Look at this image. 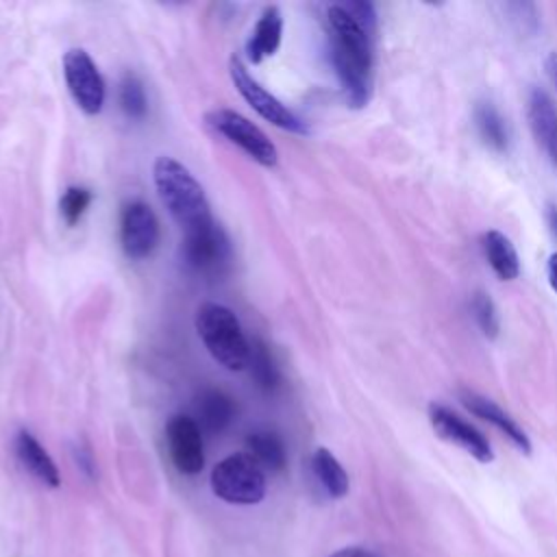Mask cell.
<instances>
[{
    "mask_svg": "<svg viewBox=\"0 0 557 557\" xmlns=\"http://www.w3.org/2000/svg\"><path fill=\"white\" fill-rule=\"evenodd\" d=\"M331 63L348 107L363 109L372 96V39L342 2L326 7Z\"/></svg>",
    "mask_w": 557,
    "mask_h": 557,
    "instance_id": "obj_1",
    "label": "cell"
},
{
    "mask_svg": "<svg viewBox=\"0 0 557 557\" xmlns=\"http://www.w3.org/2000/svg\"><path fill=\"white\" fill-rule=\"evenodd\" d=\"M152 178L161 202L183 231H189L213 218L202 185L181 161L172 157H159L152 168Z\"/></svg>",
    "mask_w": 557,
    "mask_h": 557,
    "instance_id": "obj_2",
    "label": "cell"
},
{
    "mask_svg": "<svg viewBox=\"0 0 557 557\" xmlns=\"http://www.w3.org/2000/svg\"><path fill=\"white\" fill-rule=\"evenodd\" d=\"M196 331L209 355L226 370L248 366V342L237 315L220 302H202L196 311Z\"/></svg>",
    "mask_w": 557,
    "mask_h": 557,
    "instance_id": "obj_3",
    "label": "cell"
},
{
    "mask_svg": "<svg viewBox=\"0 0 557 557\" xmlns=\"http://www.w3.org/2000/svg\"><path fill=\"white\" fill-rule=\"evenodd\" d=\"M211 490L224 503L255 505L265 496V470L248 453H233L211 470Z\"/></svg>",
    "mask_w": 557,
    "mask_h": 557,
    "instance_id": "obj_4",
    "label": "cell"
},
{
    "mask_svg": "<svg viewBox=\"0 0 557 557\" xmlns=\"http://www.w3.org/2000/svg\"><path fill=\"white\" fill-rule=\"evenodd\" d=\"M181 255L185 265L207 278L222 276L231 265V242L224 228L211 218L185 231Z\"/></svg>",
    "mask_w": 557,
    "mask_h": 557,
    "instance_id": "obj_5",
    "label": "cell"
},
{
    "mask_svg": "<svg viewBox=\"0 0 557 557\" xmlns=\"http://www.w3.org/2000/svg\"><path fill=\"white\" fill-rule=\"evenodd\" d=\"M207 124L220 133L231 144L239 146L248 157H252L259 165L272 168L278 161V150L270 141V137L252 124L246 115L233 111V109H215L205 115Z\"/></svg>",
    "mask_w": 557,
    "mask_h": 557,
    "instance_id": "obj_6",
    "label": "cell"
},
{
    "mask_svg": "<svg viewBox=\"0 0 557 557\" xmlns=\"http://www.w3.org/2000/svg\"><path fill=\"white\" fill-rule=\"evenodd\" d=\"M228 72H231V81L235 85V89L242 94V98L270 124L283 128V131H292V133H309L307 124L292 111L287 109L276 96H272L265 87H261L250 72L246 70V65L242 63L239 57H231L228 63Z\"/></svg>",
    "mask_w": 557,
    "mask_h": 557,
    "instance_id": "obj_7",
    "label": "cell"
},
{
    "mask_svg": "<svg viewBox=\"0 0 557 557\" xmlns=\"http://www.w3.org/2000/svg\"><path fill=\"white\" fill-rule=\"evenodd\" d=\"M63 76L78 109L87 115L100 113L104 104V81L94 59L83 48H70L63 54Z\"/></svg>",
    "mask_w": 557,
    "mask_h": 557,
    "instance_id": "obj_8",
    "label": "cell"
},
{
    "mask_svg": "<svg viewBox=\"0 0 557 557\" xmlns=\"http://www.w3.org/2000/svg\"><path fill=\"white\" fill-rule=\"evenodd\" d=\"M159 220L144 200H128L120 211V244L128 259L150 257L159 244Z\"/></svg>",
    "mask_w": 557,
    "mask_h": 557,
    "instance_id": "obj_9",
    "label": "cell"
},
{
    "mask_svg": "<svg viewBox=\"0 0 557 557\" xmlns=\"http://www.w3.org/2000/svg\"><path fill=\"white\" fill-rule=\"evenodd\" d=\"M165 444L174 468L181 474L194 476L205 468L202 431L194 418L176 413L165 424Z\"/></svg>",
    "mask_w": 557,
    "mask_h": 557,
    "instance_id": "obj_10",
    "label": "cell"
},
{
    "mask_svg": "<svg viewBox=\"0 0 557 557\" xmlns=\"http://www.w3.org/2000/svg\"><path fill=\"white\" fill-rule=\"evenodd\" d=\"M429 422L444 442L459 446L481 463L494 461V450L487 437L481 431H476L470 422H466L461 416L450 411L448 407L433 403L429 407Z\"/></svg>",
    "mask_w": 557,
    "mask_h": 557,
    "instance_id": "obj_11",
    "label": "cell"
},
{
    "mask_svg": "<svg viewBox=\"0 0 557 557\" xmlns=\"http://www.w3.org/2000/svg\"><path fill=\"white\" fill-rule=\"evenodd\" d=\"M527 122L537 148L557 170V107L540 87H533L527 96Z\"/></svg>",
    "mask_w": 557,
    "mask_h": 557,
    "instance_id": "obj_12",
    "label": "cell"
},
{
    "mask_svg": "<svg viewBox=\"0 0 557 557\" xmlns=\"http://www.w3.org/2000/svg\"><path fill=\"white\" fill-rule=\"evenodd\" d=\"M459 400L461 405L476 418H481L483 422L492 424L498 433H503L520 453L529 455L531 453V440L529 435L522 431V426L503 409L498 407L494 400H490L483 394H476L472 389H461L459 392Z\"/></svg>",
    "mask_w": 557,
    "mask_h": 557,
    "instance_id": "obj_13",
    "label": "cell"
},
{
    "mask_svg": "<svg viewBox=\"0 0 557 557\" xmlns=\"http://www.w3.org/2000/svg\"><path fill=\"white\" fill-rule=\"evenodd\" d=\"M15 455L20 459V463L44 485L48 487H59L61 483V474L57 463L52 461V457L48 455V450L37 442V437L30 431H17L15 433Z\"/></svg>",
    "mask_w": 557,
    "mask_h": 557,
    "instance_id": "obj_14",
    "label": "cell"
},
{
    "mask_svg": "<svg viewBox=\"0 0 557 557\" xmlns=\"http://www.w3.org/2000/svg\"><path fill=\"white\" fill-rule=\"evenodd\" d=\"M196 418L200 431L222 433L235 418V400L220 387H207L196 398Z\"/></svg>",
    "mask_w": 557,
    "mask_h": 557,
    "instance_id": "obj_15",
    "label": "cell"
},
{
    "mask_svg": "<svg viewBox=\"0 0 557 557\" xmlns=\"http://www.w3.org/2000/svg\"><path fill=\"white\" fill-rule=\"evenodd\" d=\"M281 35H283V15L278 7L274 4L265 7L250 33V39L246 41L248 61L259 63L265 57H272L281 46Z\"/></svg>",
    "mask_w": 557,
    "mask_h": 557,
    "instance_id": "obj_16",
    "label": "cell"
},
{
    "mask_svg": "<svg viewBox=\"0 0 557 557\" xmlns=\"http://www.w3.org/2000/svg\"><path fill=\"white\" fill-rule=\"evenodd\" d=\"M481 246H483V255H485L492 272L500 281H516L520 276L518 250L505 233H500L496 228L485 231L481 235Z\"/></svg>",
    "mask_w": 557,
    "mask_h": 557,
    "instance_id": "obj_17",
    "label": "cell"
},
{
    "mask_svg": "<svg viewBox=\"0 0 557 557\" xmlns=\"http://www.w3.org/2000/svg\"><path fill=\"white\" fill-rule=\"evenodd\" d=\"M311 470L315 481L322 485V490L331 498H342L348 494L350 481L344 470V466L337 461V457L329 448H315L311 455Z\"/></svg>",
    "mask_w": 557,
    "mask_h": 557,
    "instance_id": "obj_18",
    "label": "cell"
},
{
    "mask_svg": "<svg viewBox=\"0 0 557 557\" xmlns=\"http://www.w3.org/2000/svg\"><path fill=\"white\" fill-rule=\"evenodd\" d=\"M246 453L270 472H281L287 463V450L283 440L272 431H252L246 437Z\"/></svg>",
    "mask_w": 557,
    "mask_h": 557,
    "instance_id": "obj_19",
    "label": "cell"
},
{
    "mask_svg": "<svg viewBox=\"0 0 557 557\" xmlns=\"http://www.w3.org/2000/svg\"><path fill=\"white\" fill-rule=\"evenodd\" d=\"M474 126L481 141L494 152H507L509 146V131L492 102H479L474 107Z\"/></svg>",
    "mask_w": 557,
    "mask_h": 557,
    "instance_id": "obj_20",
    "label": "cell"
},
{
    "mask_svg": "<svg viewBox=\"0 0 557 557\" xmlns=\"http://www.w3.org/2000/svg\"><path fill=\"white\" fill-rule=\"evenodd\" d=\"M248 366H250V374L255 379V383L263 389V392H274L278 387V368L270 355V348L259 342L252 339V344H248Z\"/></svg>",
    "mask_w": 557,
    "mask_h": 557,
    "instance_id": "obj_21",
    "label": "cell"
},
{
    "mask_svg": "<svg viewBox=\"0 0 557 557\" xmlns=\"http://www.w3.org/2000/svg\"><path fill=\"white\" fill-rule=\"evenodd\" d=\"M470 309H472V318H474L479 331L487 339H496L500 333V318H498V309H496L494 300L490 298V294L474 292L472 300H470Z\"/></svg>",
    "mask_w": 557,
    "mask_h": 557,
    "instance_id": "obj_22",
    "label": "cell"
},
{
    "mask_svg": "<svg viewBox=\"0 0 557 557\" xmlns=\"http://www.w3.org/2000/svg\"><path fill=\"white\" fill-rule=\"evenodd\" d=\"M120 107L122 111L133 117V120H141L148 111V100H146V91L141 81L135 74H126L120 83Z\"/></svg>",
    "mask_w": 557,
    "mask_h": 557,
    "instance_id": "obj_23",
    "label": "cell"
},
{
    "mask_svg": "<svg viewBox=\"0 0 557 557\" xmlns=\"http://www.w3.org/2000/svg\"><path fill=\"white\" fill-rule=\"evenodd\" d=\"M94 200V194L91 189L87 187H81V185H72L63 191V196L59 198V213L61 218L65 220L67 226H74L83 215L85 211L89 209Z\"/></svg>",
    "mask_w": 557,
    "mask_h": 557,
    "instance_id": "obj_24",
    "label": "cell"
},
{
    "mask_svg": "<svg viewBox=\"0 0 557 557\" xmlns=\"http://www.w3.org/2000/svg\"><path fill=\"white\" fill-rule=\"evenodd\" d=\"M74 459L78 463V468L91 479L96 474V463H94V457H91V450L87 446H78L74 448Z\"/></svg>",
    "mask_w": 557,
    "mask_h": 557,
    "instance_id": "obj_25",
    "label": "cell"
},
{
    "mask_svg": "<svg viewBox=\"0 0 557 557\" xmlns=\"http://www.w3.org/2000/svg\"><path fill=\"white\" fill-rule=\"evenodd\" d=\"M329 557H381V555H376L374 550L363 548V546H346V548L331 553Z\"/></svg>",
    "mask_w": 557,
    "mask_h": 557,
    "instance_id": "obj_26",
    "label": "cell"
},
{
    "mask_svg": "<svg viewBox=\"0 0 557 557\" xmlns=\"http://www.w3.org/2000/svg\"><path fill=\"white\" fill-rule=\"evenodd\" d=\"M546 276H548V285L553 287V292L557 294V252H553L548 257V263H546Z\"/></svg>",
    "mask_w": 557,
    "mask_h": 557,
    "instance_id": "obj_27",
    "label": "cell"
},
{
    "mask_svg": "<svg viewBox=\"0 0 557 557\" xmlns=\"http://www.w3.org/2000/svg\"><path fill=\"white\" fill-rule=\"evenodd\" d=\"M546 72H548L550 83H553L555 89H557V52H550V54L546 57Z\"/></svg>",
    "mask_w": 557,
    "mask_h": 557,
    "instance_id": "obj_28",
    "label": "cell"
},
{
    "mask_svg": "<svg viewBox=\"0 0 557 557\" xmlns=\"http://www.w3.org/2000/svg\"><path fill=\"white\" fill-rule=\"evenodd\" d=\"M546 220H548V226H550V231H553V235L557 237V207H548V211H546Z\"/></svg>",
    "mask_w": 557,
    "mask_h": 557,
    "instance_id": "obj_29",
    "label": "cell"
}]
</instances>
